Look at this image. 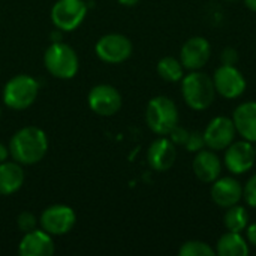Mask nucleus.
<instances>
[{
	"instance_id": "obj_1",
	"label": "nucleus",
	"mask_w": 256,
	"mask_h": 256,
	"mask_svg": "<svg viewBox=\"0 0 256 256\" xmlns=\"http://www.w3.org/2000/svg\"><path fill=\"white\" fill-rule=\"evenodd\" d=\"M48 152V138L45 132L36 126H26L20 129L10 140L9 153L14 160L22 165H33L40 162Z\"/></svg>"
},
{
	"instance_id": "obj_2",
	"label": "nucleus",
	"mask_w": 256,
	"mask_h": 256,
	"mask_svg": "<svg viewBox=\"0 0 256 256\" xmlns=\"http://www.w3.org/2000/svg\"><path fill=\"white\" fill-rule=\"evenodd\" d=\"M182 94L189 108L195 111L207 110L216 96L213 78L200 70H190L182 78Z\"/></svg>"
},
{
	"instance_id": "obj_3",
	"label": "nucleus",
	"mask_w": 256,
	"mask_h": 256,
	"mask_svg": "<svg viewBox=\"0 0 256 256\" xmlns=\"http://www.w3.org/2000/svg\"><path fill=\"white\" fill-rule=\"evenodd\" d=\"M147 126L160 136L170 135V132L178 124V110L174 100L166 96H156L147 104L146 110Z\"/></svg>"
},
{
	"instance_id": "obj_4",
	"label": "nucleus",
	"mask_w": 256,
	"mask_h": 256,
	"mask_svg": "<svg viewBox=\"0 0 256 256\" xmlns=\"http://www.w3.org/2000/svg\"><path fill=\"white\" fill-rule=\"evenodd\" d=\"M46 70L60 80H70L78 72V56L75 50L63 42L51 44L44 56Z\"/></svg>"
},
{
	"instance_id": "obj_5",
	"label": "nucleus",
	"mask_w": 256,
	"mask_h": 256,
	"mask_svg": "<svg viewBox=\"0 0 256 256\" xmlns=\"http://www.w3.org/2000/svg\"><path fill=\"white\" fill-rule=\"evenodd\" d=\"M39 84L30 75H16L3 88V100L12 110L28 108L38 96Z\"/></svg>"
},
{
	"instance_id": "obj_6",
	"label": "nucleus",
	"mask_w": 256,
	"mask_h": 256,
	"mask_svg": "<svg viewBox=\"0 0 256 256\" xmlns=\"http://www.w3.org/2000/svg\"><path fill=\"white\" fill-rule=\"evenodd\" d=\"M86 14L84 0H57L51 9V20L58 30L72 32L84 21Z\"/></svg>"
},
{
	"instance_id": "obj_7",
	"label": "nucleus",
	"mask_w": 256,
	"mask_h": 256,
	"mask_svg": "<svg viewBox=\"0 0 256 256\" xmlns=\"http://www.w3.org/2000/svg\"><path fill=\"white\" fill-rule=\"evenodd\" d=\"M94 50H96V56L102 62L117 64V63H122L130 57L132 42L124 34L110 33V34L102 36L98 40Z\"/></svg>"
},
{
	"instance_id": "obj_8",
	"label": "nucleus",
	"mask_w": 256,
	"mask_h": 256,
	"mask_svg": "<svg viewBox=\"0 0 256 256\" xmlns=\"http://www.w3.org/2000/svg\"><path fill=\"white\" fill-rule=\"evenodd\" d=\"M216 93L225 99H237L246 90V80L243 74L230 64H220L213 75Z\"/></svg>"
},
{
	"instance_id": "obj_9",
	"label": "nucleus",
	"mask_w": 256,
	"mask_h": 256,
	"mask_svg": "<svg viewBox=\"0 0 256 256\" xmlns=\"http://www.w3.org/2000/svg\"><path fill=\"white\" fill-rule=\"evenodd\" d=\"M76 216L69 206L56 204L44 210L40 214L42 230L51 236H64L75 225Z\"/></svg>"
},
{
	"instance_id": "obj_10",
	"label": "nucleus",
	"mask_w": 256,
	"mask_h": 256,
	"mask_svg": "<svg viewBox=\"0 0 256 256\" xmlns=\"http://www.w3.org/2000/svg\"><path fill=\"white\" fill-rule=\"evenodd\" d=\"M202 134L206 140V147H208L213 152H220L234 142L237 130H236L232 118L219 116V117H214L207 124Z\"/></svg>"
},
{
	"instance_id": "obj_11",
	"label": "nucleus",
	"mask_w": 256,
	"mask_h": 256,
	"mask_svg": "<svg viewBox=\"0 0 256 256\" xmlns=\"http://www.w3.org/2000/svg\"><path fill=\"white\" fill-rule=\"evenodd\" d=\"M88 105L93 112L110 117L118 112V110L122 108V94L116 87L110 84H99L90 90Z\"/></svg>"
},
{
	"instance_id": "obj_12",
	"label": "nucleus",
	"mask_w": 256,
	"mask_h": 256,
	"mask_svg": "<svg viewBox=\"0 0 256 256\" xmlns=\"http://www.w3.org/2000/svg\"><path fill=\"white\" fill-rule=\"evenodd\" d=\"M225 165L232 174H244L255 165V147L250 141H234L225 148Z\"/></svg>"
},
{
	"instance_id": "obj_13",
	"label": "nucleus",
	"mask_w": 256,
	"mask_h": 256,
	"mask_svg": "<svg viewBox=\"0 0 256 256\" xmlns=\"http://www.w3.org/2000/svg\"><path fill=\"white\" fill-rule=\"evenodd\" d=\"M212 57V45L202 36H194L184 42L180 51V62L188 70L202 69Z\"/></svg>"
},
{
	"instance_id": "obj_14",
	"label": "nucleus",
	"mask_w": 256,
	"mask_h": 256,
	"mask_svg": "<svg viewBox=\"0 0 256 256\" xmlns=\"http://www.w3.org/2000/svg\"><path fill=\"white\" fill-rule=\"evenodd\" d=\"M210 195L216 206L228 208L240 202L243 198V186L234 177H219L213 182Z\"/></svg>"
},
{
	"instance_id": "obj_15",
	"label": "nucleus",
	"mask_w": 256,
	"mask_h": 256,
	"mask_svg": "<svg viewBox=\"0 0 256 256\" xmlns=\"http://www.w3.org/2000/svg\"><path fill=\"white\" fill-rule=\"evenodd\" d=\"M177 159L176 144L170 138H158L153 141L147 152V160L154 171L164 172L172 168Z\"/></svg>"
},
{
	"instance_id": "obj_16",
	"label": "nucleus",
	"mask_w": 256,
	"mask_h": 256,
	"mask_svg": "<svg viewBox=\"0 0 256 256\" xmlns=\"http://www.w3.org/2000/svg\"><path fill=\"white\" fill-rule=\"evenodd\" d=\"M18 254L21 256H51L54 254V242L51 234L44 230L26 232L18 244Z\"/></svg>"
},
{
	"instance_id": "obj_17",
	"label": "nucleus",
	"mask_w": 256,
	"mask_h": 256,
	"mask_svg": "<svg viewBox=\"0 0 256 256\" xmlns=\"http://www.w3.org/2000/svg\"><path fill=\"white\" fill-rule=\"evenodd\" d=\"M196 178L202 183H213L220 177L222 164L219 156L213 150H200L192 164Z\"/></svg>"
},
{
	"instance_id": "obj_18",
	"label": "nucleus",
	"mask_w": 256,
	"mask_h": 256,
	"mask_svg": "<svg viewBox=\"0 0 256 256\" xmlns=\"http://www.w3.org/2000/svg\"><path fill=\"white\" fill-rule=\"evenodd\" d=\"M232 122L237 134L250 142H256V102L249 100L240 104L234 114Z\"/></svg>"
},
{
	"instance_id": "obj_19",
	"label": "nucleus",
	"mask_w": 256,
	"mask_h": 256,
	"mask_svg": "<svg viewBox=\"0 0 256 256\" xmlns=\"http://www.w3.org/2000/svg\"><path fill=\"white\" fill-rule=\"evenodd\" d=\"M24 183V171L18 162L0 164V195L15 194Z\"/></svg>"
},
{
	"instance_id": "obj_20",
	"label": "nucleus",
	"mask_w": 256,
	"mask_h": 256,
	"mask_svg": "<svg viewBox=\"0 0 256 256\" xmlns=\"http://www.w3.org/2000/svg\"><path fill=\"white\" fill-rule=\"evenodd\" d=\"M216 255L220 256H248L249 244L242 232L228 231L224 234L216 244Z\"/></svg>"
},
{
	"instance_id": "obj_21",
	"label": "nucleus",
	"mask_w": 256,
	"mask_h": 256,
	"mask_svg": "<svg viewBox=\"0 0 256 256\" xmlns=\"http://www.w3.org/2000/svg\"><path fill=\"white\" fill-rule=\"evenodd\" d=\"M156 69H158L159 76L162 80L168 81V82L182 81V78L184 76V68L182 64V62L174 58V57H164V58H160Z\"/></svg>"
},
{
	"instance_id": "obj_22",
	"label": "nucleus",
	"mask_w": 256,
	"mask_h": 256,
	"mask_svg": "<svg viewBox=\"0 0 256 256\" xmlns=\"http://www.w3.org/2000/svg\"><path fill=\"white\" fill-rule=\"evenodd\" d=\"M224 224L228 231L243 232L249 225V214L244 207L236 204L232 207H228L225 218H224Z\"/></svg>"
},
{
	"instance_id": "obj_23",
	"label": "nucleus",
	"mask_w": 256,
	"mask_h": 256,
	"mask_svg": "<svg viewBox=\"0 0 256 256\" xmlns=\"http://www.w3.org/2000/svg\"><path fill=\"white\" fill-rule=\"evenodd\" d=\"M180 256H214L216 250L212 249L207 243L200 240H190L182 244L178 249Z\"/></svg>"
},
{
	"instance_id": "obj_24",
	"label": "nucleus",
	"mask_w": 256,
	"mask_h": 256,
	"mask_svg": "<svg viewBox=\"0 0 256 256\" xmlns=\"http://www.w3.org/2000/svg\"><path fill=\"white\" fill-rule=\"evenodd\" d=\"M184 147L188 148V152H192V153H196V152L202 150L206 147L204 134L200 132V130L189 132V136H188V141H186Z\"/></svg>"
},
{
	"instance_id": "obj_25",
	"label": "nucleus",
	"mask_w": 256,
	"mask_h": 256,
	"mask_svg": "<svg viewBox=\"0 0 256 256\" xmlns=\"http://www.w3.org/2000/svg\"><path fill=\"white\" fill-rule=\"evenodd\" d=\"M16 224H18V228L22 231V232H30L33 230H36V218L34 214H32L30 212H22L20 213L18 219H16Z\"/></svg>"
},
{
	"instance_id": "obj_26",
	"label": "nucleus",
	"mask_w": 256,
	"mask_h": 256,
	"mask_svg": "<svg viewBox=\"0 0 256 256\" xmlns=\"http://www.w3.org/2000/svg\"><path fill=\"white\" fill-rule=\"evenodd\" d=\"M243 198L246 200L249 207L256 208V174L248 180L246 186L243 188Z\"/></svg>"
},
{
	"instance_id": "obj_27",
	"label": "nucleus",
	"mask_w": 256,
	"mask_h": 256,
	"mask_svg": "<svg viewBox=\"0 0 256 256\" xmlns=\"http://www.w3.org/2000/svg\"><path fill=\"white\" fill-rule=\"evenodd\" d=\"M189 136V130L183 126H176L171 132H170V140L176 144V146H184Z\"/></svg>"
},
{
	"instance_id": "obj_28",
	"label": "nucleus",
	"mask_w": 256,
	"mask_h": 256,
	"mask_svg": "<svg viewBox=\"0 0 256 256\" xmlns=\"http://www.w3.org/2000/svg\"><path fill=\"white\" fill-rule=\"evenodd\" d=\"M220 60H222V64L236 66L238 63V52H237V50L232 48V46H226L220 52Z\"/></svg>"
},
{
	"instance_id": "obj_29",
	"label": "nucleus",
	"mask_w": 256,
	"mask_h": 256,
	"mask_svg": "<svg viewBox=\"0 0 256 256\" xmlns=\"http://www.w3.org/2000/svg\"><path fill=\"white\" fill-rule=\"evenodd\" d=\"M246 238H248L249 244H252V246L256 248V224L248 225V228H246Z\"/></svg>"
},
{
	"instance_id": "obj_30",
	"label": "nucleus",
	"mask_w": 256,
	"mask_h": 256,
	"mask_svg": "<svg viewBox=\"0 0 256 256\" xmlns=\"http://www.w3.org/2000/svg\"><path fill=\"white\" fill-rule=\"evenodd\" d=\"M8 154H9L8 148L0 142V164H2V162H4V160L8 159Z\"/></svg>"
},
{
	"instance_id": "obj_31",
	"label": "nucleus",
	"mask_w": 256,
	"mask_h": 256,
	"mask_svg": "<svg viewBox=\"0 0 256 256\" xmlns=\"http://www.w3.org/2000/svg\"><path fill=\"white\" fill-rule=\"evenodd\" d=\"M117 2L123 6H135V4H138L140 0H117Z\"/></svg>"
},
{
	"instance_id": "obj_32",
	"label": "nucleus",
	"mask_w": 256,
	"mask_h": 256,
	"mask_svg": "<svg viewBox=\"0 0 256 256\" xmlns=\"http://www.w3.org/2000/svg\"><path fill=\"white\" fill-rule=\"evenodd\" d=\"M244 3H246V6H248L250 10L256 12V0H244Z\"/></svg>"
},
{
	"instance_id": "obj_33",
	"label": "nucleus",
	"mask_w": 256,
	"mask_h": 256,
	"mask_svg": "<svg viewBox=\"0 0 256 256\" xmlns=\"http://www.w3.org/2000/svg\"><path fill=\"white\" fill-rule=\"evenodd\" d=\"M255 156H256V146H255Z\"/></svg>"
},
{
	"instance_id": "obj_34",
	"label": "nucleus",
	"mask_w": 256,
	"mask_h": 256,
	"mask_svg": "<svg viewBox=\"0 0 256 256\" xmlns=\"http://www.w3.org/2000/svg\"><path fill=\"white\" fill-rule=\"evenodd\" d=\"M228 2H234V0H228Z\"/></svg>"
}]
</instances>
